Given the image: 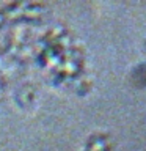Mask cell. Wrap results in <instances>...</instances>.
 <instances>
[{"label": "cell", "instance_id": "1", "mask_svg": "<svg viewBox=\"0 0 146 151\" xmlns=\"http://www.w3.org/2000/svg\"><path fill=\"white\" fill-rule=\"evenodd\" d=\"M134 80L138 85H146V66H140L134 73Z\"/></svg>", "mask_w": 146, "mask_h": 151}]
</instances>
